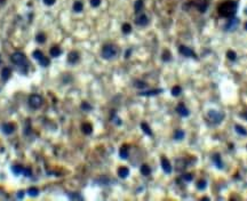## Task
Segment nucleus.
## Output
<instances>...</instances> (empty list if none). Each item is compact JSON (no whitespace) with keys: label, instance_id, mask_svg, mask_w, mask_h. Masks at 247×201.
Listing matches in <instances>:
<instances>
[{"label":"nucleus","instance_id":"f257e3e1","mask_svg":"<svg viewBox=\"0 0 247 201\" xmlns=\"http://www.w3.org/2000/svg\"><path fill=\"white\" fill-rule=\"evenodd\" d=\"M237 9H238V2L236 0H228L222 2L218 6V14L222 17L231 18V17H235Z\"/></svg>","mask_w":247,"mask_h":201},{"label":"nucleus","instance_id":"f03ea898","mask_svg":"<svg viewBox=\"0 0 247 201\" xmlns=\"http://www.w3.org/2000/svg\"><path fill=\"white\" fill-rule=\"evenodd\" d=\"M118 54V49L113 45H105L102 48V57L105 60H111Z\"/></svg>","mask_w":247,"mask_h":201},{"label":"nucleus","instance_id":"7ed1b4c3","mask_svg":"<svg viewBox=\"0 0 247 201\" xmlns=\"http://www.w3.org/2000/svg\"><path fill=\"white\" fill-rule=\"evenodd\" d=\"M29 104L32 109H39L42 105V97L38 94H33L29 97Z\"/></svg>","mask_w":247,"mask_h":201},{"label":"nucleus","instance_id":"20e7f679","mask_svg":"<svg viewBox=\"0 0 247 201\" xmlns=\"http://www.w3.org/2000/svg\"><path fill=\"white\" fill-rule=\"evenodd\" d=\"M208 118H209V120L213 122V124H220L222 120H223V118H224V114L223 113H220V112H217L215 110H211L209 112H208Z\"/></svg>","mask_w":247,"mask_h":201},{"label":"nucleus","instance_id":"39448f33","mask_svg":"<svg viewBox=\"0 0 247 201\" xmlns=\"http://www.w3.org/2000/svg\"><path fill=\"white\" fill-rule=\"evenodd\" d=\"M10 60H12V62H13L14 64H17V65H22V64L25 63V56H24V54L21 53V52L14 53V54L10 56Z\"/></svg>","mask_w":247,"mask_h":201},{"label":"nucleus","instance_id":"423d86ee","mask_svg":"<svg viewBox=\"0 0 247 201\" xmlns=\"http://www.w3.org/2000/svg\"><path fill=\"white\" fill-rule=\"evenodd\" d=\"M238 25H239V20L236 18V17H231V18L228 20L227 24L224 25V29H225V31H230L231 32V31H235L238 28Z\"/></svg>","mask_w":247,"mask_h":201},{"label":"nucleus","instance_id":"0eeeda50","mask_svg":"<svg viewBox=\"0 0 247 201\" xmlns=\"http://www.w3.org/2000/svg\"><path fill=\"white\" fill-rule=\"evenodd\" d=\"M179 52L181 55H183L185 57H196V53L190 48V47H186V46H180L179 48Z\"/></svg>","mask_w":247,"mask_h":201},{"label":"nucleus","instance_id":"6e6552de","mask_svg":"<svg viewBox=\"0 0 247 201\" xmlns=\"http://www.w3.org/2000/svg\"><path fill=\"white\" fill-rule=\"evenodd\" d=\"M176 112H177L181 117H183V118L189 117V114H190V111L188 110V107L185 106L183 103H180V104L176 106Z\"/></svg>","mask_w":247,"mask_h":201},{"label":"nucleus","instance_id":"1a4fd4ad","mask_svg":"<svg viewBox=\"0 0 247 201\" xmlns=\"http://www.w3.org/2000/svg\"><path fill=\"white\" fill-rule=\"evenodd\" d=\"M161 168H162V170H164L166 174H171V172H172L171 162H169V160H168L167 158H165V157L161 158Z\"/></svg>","mask_w":247,"mask_h":201},{"label":"nucleus","instance_id":"9d476101","mask_svg":"<svg viewBox=\"0 0 247 201\" xmlns=\"http://www.w3.org/2000/svg\"><path fill=\"white\" fill-rule=\"evenodd\" d=\"M135 23H136V25H139V26H145V25H148V23H149V18H148L147 15L142 14V15H140V16L135 20Z\"/></svg>","mask_w":247,"mask_h":201},{"label":"nucleus","instance_id":"9b49d317","mask_svg":"<svg viewBox=\"0 0 247 201\" xmlns=\"http://www.w3.org/2000/svg\"><path fill=\"white\" fill-rule=\"evenodd\" d=\"M79 58H80V56H79V53L78 52H71V53H69V55H68V61H69V63H71V64H76L78 61H79Z\"/></svg>","mask_w":247,"mask_h":201},{"label":"nucleus","instance_id":"f8f14e48","mask_svg":"<svg viewBox=\"0 0 247 201\" xmlns=\"http://www.w3.org/2000/svg\"><path fill=\"white\" fill-rule=\"evenodd\" d=\"M14 130H15V125H14V124L8 122V124H3V125H2V132L6 135L13 134Z\"/></svg>","mask_w":247,"mask_h":201},{"label":"nucleus","instance_id":"ddd939ff","mask_svg":"<svg viewBox=\"0 0 247 201\" xmlns=\"http://www.w3.org/2000/svg\"><path fill=\"white\" fill-rule=\"evenodd\" d=\"M10 74H12V70L9 67H3L1 71V79L3 81H7L10 78Z\"/></svg>","mask_w":247,"mask_h":201},{"label":"nucleus","instance_id":"4468645a","mask_svg":"<svg viewBox=\"0 0 247 201\" xmlns=\"http://www.w3.org/2000/svg\"><path fill=\"white\" fill-rule=\"evenodd\" d=\"M162 92V89H152V90H147V92H142L140 93L141 96H156L158 94H160Z\"/></svg>","mask_w":247,"mask_h":201},{"label":"nucleus","instance_id":"2eb2a0df","mask_svg":"<svg viewBox=\"0 0 247 201\" xmlns=\"http://www.w3.org/2000/svg\"><path fill=\"white\" fill-rule=\"evenodd\" d=\"M212 160H213V162L215 164V166L218 169H222L223 168V162H222V160H221V157H220V154H214L213 156V158H212Z\"/></svg>","mask_w":247,"mask_h":201},{"label":"nucleus","instance_id":"dca6fc26","mask_svg":"<svg viewBox=\"0 0 247 201\" xmlns=\"http://www.w3.org/2000/svg\"><path fill=\"white\" fill-rule=\"evenodd\" d=\"M81 130H83V133L85 135H91L93 132V126L91 124L86 122V124H84V125L81 126Z\"/></svg>","mask_w":247,"mask_h":201},{"label":"nucleus","instance_id":"f3484780","mask_svg":"<svg viewBox=\"0 0 247 201\" xmlns=\"http://www.w3.org/2000/svg\"><path fill=\"white\" fill-rule=\"evenodd\" d=\"M129 175V169L127 167H120L118 169V176L120 178H126Z\"/></svg>","mask_w":247,"mask_h":201},{"label":"nucleus","instance_id":"a211bd4d","mask_svg":"<svg viewBox=\"0 0 247 201\" xmlns=\"http://www.w3.org/2000/svg\"><path fill=\"white\" fill-rule=\"evenodd\" d=\"M143 6H144L143 0H136V1H135V5H134L135 13H136V14L141 13V12H142V9H143Z\"/></svg>","mask_w":247,"mask_h":201},{"label":"nucleus","instance_id":"6ab92c4d","mask_svg":"<svg viewBox=\"0 0 247 201\" xmlns=\"http://www.w3.org/2000/svg\"><path fill=\"white\" fill-rule=\"evenodd\" d=\"M72 8H73V10H74L76 13H80V12L84 9V5H83V2H81V1L77 0V1H74V3H73V6H72Z\"/></svg>","mask_w":247,"mask_h":201},{"label":"nucleus","instance_id":"aec40b11","mask_svg":"<svg viewBox=\"0 0 247 201\" xmlns=\"http://www.w3.org/2000/svg\"><path fill=\"white\" fill-rule=\"evenodd\" d=\"M49 54H50V56H53V57H59L62 54L61 48H60V47H53V48H50Z\"/></svg>","mask_w":247,"mask_h":201},{"label":"nucleus","instance_id":"412c9836","mask_svg":"<svg viewBox=\"0 0 247 201\" xmlns=\"http://www.w3.org/2000/svg\"><path fill=\"white\" fill-rule=\"evenodd\" d=\"M119 156L121 159H127L128 158V147L126 145H124L119 150Z\"/></svg>","mask_w":247,"mask_h":201},{"label":"nucleus","instance_id":"4be33fe9","mask_svg":"<svg viewBox=\"0 0 247 201\" xmlns=\"http://www.w3.org/2000/svg\"><path fill=\"white\" fill-rule=\"evenodd\" d=\"M141 128H142L143 133H144L145 135H148V136H152V132H151V129H150V127H149V125H148V124L142 122V124H141Z\"/></svg>","mask_w":247,"mask_h":201},{"label":"nucleus","instance_id":"5701e85b","mask_svg":"<svg viewBox=\"0 0 247 201\" xmlns=\"http://www.w3.org/2000/svg\"><path fill=\"white\" fill-rule=\"evenodd\" d=\"M141 172H142V175H144V176H149L150 174H151V168L149 167L148 165H142L141 166Z\"/></svg>","mask_w":247,"mask_h":201},{"label":"nucleus","instance_id":"b1692460","mask_svg":"<svg viewBox=\"0 0 247 201\" xmlns=\"http://www.w3.org/2000/svg\"><path fill=\"white\" fill-rule=\"evenodd\" d=\"M174 138H175L176 141H181V139H183V138H184V132H183L182 129H177V130H175V133H174Z\"/></svg>","mask_w":247,"mask_h":201},{"label":"nucleus","instance_id":"393cba45","mask_svg":"<svg viewBox=\"0 0 247 201\" xmlns=\"http://www.w3.org/2000/svg\"><path fill=\"white\" fill-rule=\"evenodd\" d=\"M235 129H236V132H237V134L239 135H243V136H245L247 135V130L243 127V126H240V125H236L235 126Z\"/></svg>","mask_w":247,"mask_h":201},{"label":"nucleus","instance_id":"a878e982","mask_svg":"<svg viewBox=\"0 0 247 201\" xmlns=\"http://www.w3.org/2000/svg\"><path fill=\"white\" fill-rule=\"evenodd\" d=\"M32 56H33V58H34V60L40 61L45 55L42 54V52H41V50H34V52H33V54H32Z\"/></svg>","mask_w":247,"mask_h":201},{"label":"nucleus","instance_id":"bb28decb","mask_svg":"<svg viewBox=\"0 0 247 201\" xmlns=\"http://www.w3.org/2000/svg\"><path fill=\"white\" fill-rule=\"evenodd\" d=\"M206 186H207V182H206L205 179H200V181L197 183V189H198V190H200V191L205 190V189H206Z\"/></svg>","mask_w":247,"mask_h":201},{"label":"nucleus","instance_id":"cd10ccee","mask_svg":"<svg viewBox=\"0 0 247 201\" xmlns=\"http://www.w3.org/2000/svg\"><path fill=\"white\" fill-rule=\"evenodd\" d=\"M181 93H182V88L180 87V86H175V87H173V89H172V95L173 96H179V95H181Z\"/></svg>","mask_w":247,"mask_h":201},{"label":"nucleus","instance_id":"c85d7f7f","mask_svg":"<svg viewBox=\"0 0 247 201\" xmlns=\"http://www.w3.org/2000/svg\"><path fill=\"white\" fill-rule=\"evenodd\" d=\"M12 171L15 174V175H20L21 172H23V168L21 167L20 165H15L12 167Z\"/></svg>","mask_w":247,"mask_h":201},{"label":"nucleus","instance_id":"c756f323","mask_svg":"<svg viewBox=\"0 0 247 201\" xmlns=\"http://www.w3.org/2000/svg\"><path fill=\"white\" fill-rule=\"evenodd\" d=\"M134 86H135L136 88H139V89H143V88H145V87H147V84H145L144 81L136 80V81L134 82Z\"/></svg>","mask_w":247,"mask_h":201},{"label":"nucleus","instance_id":"7c9ffc66","mask_svg":"<svg viewBox=\"0 0 247 201\" xmlns=\"http://www.w3.org/2000/svg\"><path fill=\"white\" fill-rule=\"evenodd\" d=\"M227 56H228V58H229L230 61H236V60H237V54H236L233 50H228Z\"/></svg>","mask_w":247,"mask_h":201},{"label":"nucleus","instance_id":"2f4dec72","mask_svg":"<svg viewBox=\"0 0 247 201\" xmlns=\"http://www.w3.org/2000/svg\"><path fill=\"white\" fill-rule=\"evenodd\" d=\"M35 40H37V42H39V43H44V42L46 41V35L44 33H38L37 34V37H35Z\"/></svg>","mask_w":247,"mask_h":201},{"label":"nucleus","instance_id":"473e14b6","mask_svg":"<svg viewBox=\"0 0 247 201\" xmlns=\"http://www.w3.org/2000/svg\"><path fill=\"white\" fill-rule=\"evenodd\" d=\"M130 32H132V26H130V24L125 23V24L123 25V33L129 34Z\"/></svg>","mask_w":247,"mask_h":201},{"label":"nucleus","instance_id":"72a5a7b5","mask_svg":"<svg viewBox=\"0 0 247 201\" xmlns=\"http://www.w3.org/2000/svg\"><path fill=\"white\" fill-rule=\"evenodd\" d=\"M171 53L168 52V50H165L164 53H162V61L164 62H169L171 61Z\"/></svg>","mask_w":247,"mask_h":201},{"label":"nucleus","instance_id":"f704fd0d","mask_svg":"<svg viewBox=\"0 0 247 201\" xmlns=\"http://www.w3.org/2000/svg\"><path fill=\"white\" fill-rule=\"evenodd\" d=\"M39 63H40V65H41V67H48V65H49V63H50V61H49V58H47L46 56H44V57L39 61Z\"/></svg>","mask_w":247,"mask_h":201},{"label":"nucleus","instance_id":"c9c22d12","mask_svg":"<svg viewBox=\"0 0 247 201\" xmlns=\"http://www.w3.org/2000/svg\"><path fill=\"white\" fill-rule=\"evenodd\" d=\"M38 193H39V191H38V189H35V187H30V189L28 190V194L31 196V197H35V196H38Z\"/></svg>","mask_w":247,"mask_h":201},{"label":"nucleus","instance_id":"e433bc0d","mask_svg":"<svg viewBox=\"0 0 247 201\" xmlns=\"http://www.w3.org/2000/svg\"><path fill=\"white\" fill-rule=\"evenodd\" d=\"M81 109H83L84 111H91V110H92V105L88 104L87 102H84V103L81 104Z\"/></svg>","mask_w":247,"mask_h":201},{"label":"nucleus","instance_id":"4c0bfd02","mask_svg":"<svg viewBox=\"0 0 247 201\" xmlns=\"http://www.w3.org/2000/svg\"><path fill=\"white\" fill-rule=\"evenodd\" d=\"M69 198L72 199V200H83V197L79 196L78 193H71V194L69 196Z\"/></svg>","mask_w":247,"mask_h":201},{"label":"nucleus","instance_id":"58836bf2","mask_svg":"<svg viewBox=\"0 0 247 201\" xmlns=\"http://www.w3.org/2000/svg\"><path fill=\"white\" fill-rule=\"evenodd\" d=\"M182 178H183V181H185V182H191L193 179V176L191 174H183Z\"/></svg>","mask_w":247,"mask_h":201},{"label":"nucleus","instance_id":"ea45409f","mask_svg":"<svg viewBox=\"0 0 247 201\" xmlns=\"http://www.w3.org/2000/svg\"><path fill=\"white\" fill-rule=\"evenodd\" d=\"M112 121H113L116 125H118V126H119V125H121V120H120L116 114H113V115H112Z\"/></svg>","mask_w":247,"mask_h":201},{"label":"nucleus","instance_id":"a19ab883","mask_svg":"<svg viewBox=\"0 0 247 201\" xmlns=\"http://www.w3.org/2000/svg\"><path fill=\"white\" fill-rule=\"evenodd\" d=\"M91 5H92V7L96 8L101 5V0H91Z\"/></svg>","mask_w":247,"mask_h":201},{"label":"nucleus","instance_id":"79ce46f5","mask_svg":"<svg viewBox=\"0 0 247 201\" xmlns=\"http://www.w3.org/2000/svg\"><path fill=\"white\" fill-rule=\"evenodd\" d=\"M23 174H24V176H27V177H30L31 176V169L29 168H25V169H23Z\"/></svg>","mask_w":247,"mask_h":201},{"label":"nucleus","instance_id":"37998d69","mask_svg":"<svg viewBox=\"0 0 247 201\" xmlns=\"http://www.w3.org/2000/svg\"><path fill=\"white\" fill-rule=\"evenodd\" d=\"M42 1H44V3L47 5V6H53V5L55 3V0H42Z\"/></svg>","mask_w":247,"mask_h":201},{"label":"nucleus","instance_id":"c03bdc74","mask_svg":"<svg viewBox=\"0 0 247 201\" xmlns=\"http://www.w3.org/2000/svg\"><path fill=\"white\" fill-rule=\"evenodd\" d=\"M130 54H132V49H127V52L125 53V57L128 58V57L130 56Z\"/></svg>","mask_w":247,"mask_h":201},{"label":"nucleus","instance_id":"a18cd8bd","mask_svg":"<svg viewBox=\"0 0 247 201\" xmlns=\"http://www.w3.org/2000/svg\"><path fill=\"white\" fill-rule=\"evenodd\" d=\"M23 196H24V192H23V191H20V192H18V198L21 199V198H23Z\"/></svg>","mask_w":247,"mask_h":201},{"label":"nucleus","instance_id":"49530a36","mask_svg":"<svg viewBox=\"0 0 247 201\" xmlns=\"http://www.w3.org/2000/svg\"><path fill=\"white\" fill-rule=\"evenodd\" d=\"M242 117H243V118H245V119L247 120V112H244V113H242Z\"/></svg>","mask_w":247,"mask_h":201},{"label":"nucleus","instance_id":"de8ad7c7","mask_svg":"<svg viewBox=\"0 0 247 201\" xmlns=\"http://www.w3.org/2000/svg\"><path fill=\"white\" fill-rule=\"evenodd\" d=\"M245 30H246V31H247V22H246V23H245Z\"/></svg>","mask_w":247,"mask_h":201},{"label":"nucleus","instance_id":"09e8293b","mask_svg":"<svg viewBox=\"0 0 247 201\" xmlns=\"http://www.w3.org/2000/svg\"><path fill=\"white\" fill-rule=\"evenodd\" d=\"M0 62H1V58H0Z\"/></svg>","mask_w":247,"mask_h":201}]
</instances>
